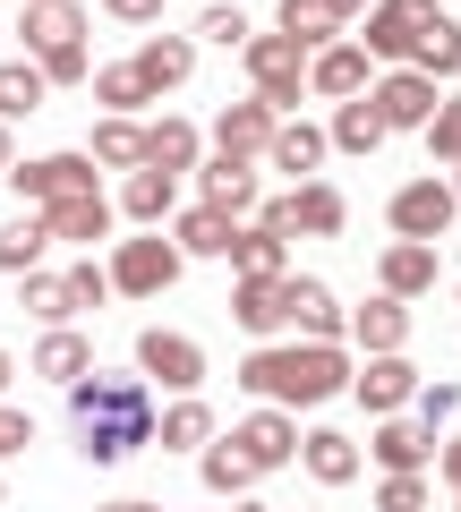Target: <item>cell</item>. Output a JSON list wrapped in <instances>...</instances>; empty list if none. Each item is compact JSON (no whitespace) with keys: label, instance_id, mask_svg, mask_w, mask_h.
Here are the masks:
<instances>
[{"label":"cell","instance_id":"6da1fadb","mask_svg":"<svg viewBox=\"0 0 461 512\" xmlns=\"http://www.w3.org/2000/svg\"><path fill=\"white\" fill-rule=\"evenodd\" d=\"M69 427L86 461H129L154 444V384L146 376H77L69 384Z\"/></svg>","mask_w":461,"mask_h":512},{"label":"cell","instance_id":"7a4b0ae2","mask_svg":"<svg viewBox=\"0 0 461 512\" xmlns=\"http://www.w3.org/2000/svg\"><path fill=\"white\" fill-rule=\"evenodd\" d=\"M240 384L257 393V402H274V410L299 419V410L351 393V350L342 342H257L240 359Z\"/></svg>","mask_w":461,"mask_h":512},{"label":"cell","instance_id":"3957f363","mask_svg":"<svg viewBox=\"0 0 461 512\" xmlns=\"http://www.w3.org/2000/svg\"><path fill=\"white\" fill-rule=\"evenodd\" d=\"M18 35H26V60L43 69V86H77L86 77V9L77 0H26Z\"/></svg>","mask_w":461,"mask_h":512},{"label":"cell","instance_id":"277c9868","mask_svg":"<svg viewBox=\"0 0 461 512\" xmlns=\"http://www.w3.org/2000/svg\"><path fill=\"white\" fill-rule=\"evenodd\" d=\"M248 222H265L274 239H299V231H308V239H333L342 222H351V197H342L333 180H299L291 197H257V214H248Z\"/></svg>","mask_w":461,"mask_h":512},{"label":"cell","instance_id":"5b68a950","mask_svg":"<svg viewBox=\"0 0 461 512\" xmlns=\"http://www.w3.org/2000/svg\"><path fill=\"white\" fill-rule=\"evenodd\" d=\"M240 60H248V86H257V103H274L282 120H291L299 94H308V52H299L291 35H248Z\"/></svg>","mask_w":461,"mask_h":512},{"label":"cell","instance_id":"8992f818","mask_svg":"<svg viewBox=\"0 0 461 512\" xmlns=\"http://www.w3.org/2000/svg\"><path fill=\"white\" fill-rule=\"evenodd\" d=\"M180 265L188 256L171 248V231H146V239H120V248H111V291H129V299H163L171 282H180Z\"/></svg>","mask_w":461,"mask_h":512},{"label":"cell","instance_id":"52a82bcc","mask_svg":"<svg viewBox=\"0 0 461 512\" xmlns=\"http://www.w3.org/2000/svg\"><path fill=\"white\" fill-rule=\"evenodd\" d=\"M0 180L26 197V214H43V205H60V197H94V154H35V163H9Z\"/></svg>","mask_w":461,"mask_h":512},{"label":"cell","instance_id":"ba28073f","mask_svg":"<svg viewBox=\"0 0 461 512\" xmlns=\"http://www.w3.org/2000/svg\"><path fill=\"white\" fill-rule=\"evenodd\" d=\"M453 214H461V197H453V180H402L393 188V205H385V222H393V239H427L436 248L444 231H453Z\"/></svg>","mask_w":461,"mask_h":512},{"label":"cell","instance_id":"9c48e42d","mask_svg":"<svg viewBox=\"0 0 461 512\" xmlns=\"http://www.w3.org/2000/svg\"><path fill=\"white\" fill-rule=\"evenodd\" d=\"M137 376L163 384V393H197V384H205V350L188 342V333L146 325V333H137Z\"/></svg>","mask_w":461,"mask_h":512},{"label":"cell","instance_id":"30bf717a","mask_svg":"<svg viewBox=\"0 0 461 512\" xmlns=\"http://www.w3.org/2000/svg\"><path fill=\"white\" fill-rule=\"evenodd\" d=\"M368 103H376V120H385V137H393V128H427V120H436L444 86H436V77H419V69H385L368 86Z\"/></svg>","mask_w":461,"mask_h":512},{"label":"cell","instance_id":"8fae6325","mask_svg":"<svg viewBox=\"0 0 461 512\" xmlns=\"http://www.w3.org/2000/svg\"><path fill=\"white\" fill-rule=\"evenodd\" d=\"M282 316H291V333H299V342H342V333H351L342 299H333L316 274H282Z\"/></svg>","mask_w":461,"mask_h":512},{"label":"cell","instance_id":"7c38bea8","mask_svg":"<svg viewBox=\"0 0 461 512\" xmlns=\"http://www.w3.org/2000/svg\"><path fill=\"white\" fill-rule=\"evenodd\" d=\"M231 444H240L248 470L265 478V470H282V461H299V419H291V410H274V402H257L240 427H231Z\"/></svg>","mask_w":461,"mask_h":512},{"label":"cell","instance_id":"4fadbf2b","mask_svg":"<svg viewBox=\"0 0 461 512\" xmlns=\"http://www.w3.org/2000/svg\"><path fill=\"white\" fill-rule=\"evenodd\" d=\"M359 9H368V0H282V35H291L299 52H325V43H342L359 26Z\"/></svg>","mask_w":461,"mask_h":512},{"label":"cell","instance_id":"5bb4252c","mask_svg":"<svg viewBox=\"0 0 461 512\" xmlns=\"http://www.w3.org/2000/svg\"><path fill=\"white\" fill-rule=\"evenodd\" d=\"M419 367L402 359V350H385V359H368V367H351V393L368 402V419H393V410H410V393H419Z\"/></svg>","mask_w":461,"mask_h":512},{"label":"cell","instance_id":"9a60e30c","mask_svg":"<svg viewBox=\"0 0 461 512\" xmlns=\"http://www.w3.org/2000/svg\"><path fill=\"white\" fill-rule=\"evenodd\" d=\"M376 86V60L359 52V43H325V52H308V94H325V103H351V94Z\"/></svg>","mask_w":461,"mask_h":512},{"label":"cell","instance_id":"2e32d148","mask_svg":"<svg viewBox=\"0 0 461 512\" xmlns=\"http://www.w3.org/2000/svg\"><path fill=\"white\" fill-rule=\"evenodd\" d=\"M274 128H282V111L274 103H222V120H214V154H240V163H257L265 146H274Z\"/></svg>","mask_w":461,"mask_h":512},{"label":"cell","instance_id":"e0dca14e","mask_svg":"<svg viewBox=\"0 0 461 512\" xmlns=\"http://www.w3.org/2000/svg\"><path fill=\"white\" fill-rule=\"evenodd\" d=\"M197 188H205V205L231 214V222L257 214V163H240V154H205V163H197Z\"/></svg>","mask_w":461,"mask_h":512},{"label":"cell","instance_id":"ac0fdd59","mask_svg":"<svg viewBox=\"0 0 461 512\" xmlns=\"http://www.w3.org/2000/svg\"><path fill=\"white\" fill-rule=\"evenodd\" d=\"M436 274H444V265H436L427 239H393V248L376 256V291H385V299H427V291H436Z\"/></svg>","mask_w":461,"mask_h":512},{"label":"cell","instance_id":"d6986e66","mask_svg":"<svg viewBox=\"0 0 461 512\" xmlns=\"http://www.w3.org/2000/svg\"><path fill=\"white\" fill-rule=\"evenodd\" d=\"M368 453H376V470H427V461H436V427L410 419V410H393V419H376Z\"/></svg>","mask_w":461,"mask_h":512},{"label":"cell","instance_id":"ffe728a7","mask_svg":"<svg viewBox=\"0 0 461 512\" xmlns=\"http://www.w3.org/2000/svg\"><path fill=\"white\" fill-rule=\"evenodd\" d=\"M120 214L146 222V231H163V222L180 214V180H171V171H154V163H137L129 180H120Z\"/></svg>","mask_w":461,"mask_h":512},{"label":"cell","instance_id":"44dd1931","mask_svg":"<svg viewBox=\"0 0 461 512\" xmlns=\"http://www.w3.org/2000/svg\"><path fill=\"white\" fill-rule=\"evenodd\" d=\"M129 69H137L146 94H171V86H188V69H197V43H188V35H146Z\"/></svg>","mask_w":461,"mask_h":512},{"label":"cell","instance_id":"7402d4cb","mask_svg":"<svg viewBox=\"0 0 461 512\" xmlns=\"http://www.w3.org/2000/svg\"><path fill=\"white\" fill-rule=\"evenodd\" d=\"M231 274L240 282H282L291 274V239H274L265 222H240L231 231Z\"/></svg>","mask_w":461,"mask_h":512},{"label":"cell","instance_id":"603a6c76","mask_svg":"<svg viewBox=\"0 0 461 512\" xmlns=\"http://www.w3.org/2000/svg\"><path fill=\"white\" fill-rule=\"evenodd\" d=\"M351 342L368 350V359L402 350V342H410V299H385V291H376L368 308H351Z\"/></svg>","mask_w":461,"mask_h":512},{"label":"cell","instance_id":"cb8c5ba5","mask_svg":"<svg viewBox=\"0 0 461 512\" xmlns=\"http://www.w3.org/2000/svg\"><path fill=\"white\" fill-rule=\"evenodd\" d=\"M299 461H308L316 487H351L359 478V444L342 436V427H308V436H299Z\"/></svg>","mask_w":461,"mask_h":512},{"label":"cell","instance_id":"d4e9b609","mask_svg":"<svg viewBox=\"0 0 461 512\" xmlns=\"http://www.w3.org/2000/svg\"><path fill=\"white\" fill-rule=\"evenodd\" d=\"M35 376H52L60 393H69L77 376H94V342H86L77 325H52V333L35 342Z\"/></svg>","mask_w":461,"mask_h":512},{"label":"cell","instance_id":"484cf974","mask_svg":"<svg viewBox=\"0 0 461 512\" xmlns=\"http://www.w3.org/2000/svg\"><path fill=\"white\" fill-rule=\"evenodd\" d=\"M154 444H163V453H205V444H214V410H205L197 393H180L171 410H154Z\"/></svg>","mask_w":461,"mask_h":512},{"label":"cell","instance_id":"4316f807","mask_svg":"<svg viewBox=\"0 0 461 512\" xmlns=\"http://www.w3.org/2000/svg\"><path fill=\"white\" fill-rule=\"evenodd\" d=\"M163 231H171V248H180V256H231V231H240V222L214 214V205H188V214H171Z\"/></svg>","mask_w":461,"mask_h":512},{"label":"cell","instance_id":"83f0119b","mask_svg":"<svg viewBox=\"0 0 461 512\" xmlns=\"http://www.w3.org/2000/svg\"><path fill=\"white\" fill-rule=\"evenodd\" d=\"M43 231H52V239H86V248H94V239H111V197L94 188V197H60V205H43Z\"/></svg>","mask_w":461,"mask_h":512},{"label":"cell","instance_id":"f1b7e54d","mask_svg":"<svg viewBox=\"0 0 461 512\" xmlns=\"http://www.w3.org/2000/svg\"><path fill=\"white\" fill-rule=\"evenodd\" d=\"M325 128H308V120H282L274 128V146H265V163L274 171H291V180H316V163H325Z\"/></svg>","mask_w":461,"mask_h":512},{"label":"cell","instance_id":"f546056e","mask_svg":"<svg viewBox=\"0 0 461 512\" xmlns=\"http://www.w3.org/2000/svg\"><path fill=\"white\" fill-rule=\"evenodd\" d=\"M146 163L180 180V171H197V163H205V137H197V128H188V120H171V111H163V120L146 128Z\"/></svg>","mask_w":461,"mask_h":512},{"label":"cell","instance_id":"4dcf8cb0","mask_svg":"<svg viewBox=\"0 0 461 512\" xmlns=\"http://www.w3.org/2000/svg\"><path fill=\"white\" fill-rule=\"evenodd\" d=\"M410 69H419V77H436V86H444V77H461V26L444 18V9L419 26V43H410Z\"/></svg>","mask_w":461,"mask_h":512},{"label":"cell","instance_id":"1f68e13d","mask_svg":"<svg viewBox=\"0 0 461 512\" xmlns=\"http://www.w3.org/2000/svg\"><path fill=\"white\" fill-rule=\"evenodd\" d=\"M231 316H240V333H257V342H274L291 316H282V282H231Z\"/></svg>","mask_w":461,"mask_h":512},{"label":"cell","instance_id":"d6a6232c","mask_svg":"<svg viewBox=\"0 0 461 512\" xmlns=\"http://www.w3.org/2000/svg\"><path fill=\"white\" fill-rule=\"evenodd\" d=\"M325 146H342V154H376V146H385V120H376V103H368V94L333 103V128H325Z\"/></svg>","mask_w":461,"mask_h":512},{"label":"cell","instance_id":"836d02e7","mask_svg":"<svg viewBox=\"0 0 461 512\" xmlns=\"http://www.w3.org/2000/svg\"><path fill=\"white\" fill-rule=\"evenodd\" d=\"M94 171H137V163H146V128H137V120H94Z\"/></svg>","mask_w":461,"mask_h":512},{"label":"cell","instance_id":"e575fe53","mask_svg":"<svg viewBox=\"0 0 461 512\" xmlns=\"http://www.w3.org/2000/svg\"><path fill=\"white\" fill-rule=\"evenodd\" d=\"M197 470H205V487H214V495H231V504H240V495L257 487V470H248V453H240L231 436H214V444H205V453H197Z\"/></svg>","mask_w":461,"mask_h":512},{"label":"cell","instance_id":"d590c367","mask_svg":"<svg viewBox=\"0 0 461 512\" xmlns=\"http://www.w3.org/2000/svg\"><path fill=\"white\" fill-rule=\"evenodd\" d=\"M94 103H103V120H137V111H146L154 94L137 86V69H129V60H111V69H94Z\"/></svg>","mask_w":461,"mask_h":512},{"label":"cell","instance_id":"8d00e7d4","mask_svg":"<svg viewBox=\"0 0 461 512\" xmlns=\"http://www.w3.org/2000/svg\"><path fill=\"white\" fill-rule=\"evenodd\" d=\"M18 282H26V291H18V308L35 316L43 333H52V325H69V316H77V308H69V282H60V274H43V265H35V274H18Z\"/></svg>","mask_w":461,"mask_h":512},{"label":"cell","instance_id":"74e56055","mask_svg":"<svg viewBox=\"0 0 461 512\" xmlns=\"http://www.w3.org/2000/svg\"><path fill=\"white\" fill-rule=\"evenodd\" d=\"M43 248H52V231H43V214H18L9 231H0V274H35Z\"/></svg>","mask_w":461,"mask_h":512},{"label":"cell","instance_id":"f35d334b","mask_svg":"<svg viewBox=\"0 0 461 512\" xmlns=\"http://www.w3.org/2000/svg\"><path fill=\"white\" fill-rule=\"evenodd\" d=\"M43 69L35 60H0V120H26V111H43Z\"/></svg>","mask_w":461,"mask_h":512},{"label":"cell","instance_id":"ab89813d","mask_svg":"<svg viewBox=\"0 0 461 512\" xmlns=\"http://www.w3.org/2000/svg\"><path fill=\"white\" fill-rule=\"evenodd\" d=\"M419 137H427V154H436L444 171H461V94H444V103H436V120H427Z\"/></svg>","mask_w":461,"mask_h":512},{"label":"cell","instance_id":"60d3db41","mask_svg":"<svg viewBox=\"0 0 461 512\" xmlns=\"http://www.w3.org/2000/svg\"><path fill=\"white\" fill-rule=\"evenodd\" d=\"M376 512H427V470H385Z\"/></svg>","mask_w":461,"mask_h":512},{"label":"cell","instance_id":"b9f144b4","mask_svg":"<svg viewBox=\"0 0 461 512\" xmlns=\"http://www.w3.org/2000/svg\"><path fill=\"white\" fill-rule=\"evenodd\" d=\"M60 282H69V308H103V299H111V274L94 265V256H86V265H69Z\"/></svg>","mask_w":461,"mask_h":512},{"label":"cell","instance_id":"7bdbcfd3","mask_svg":"<svg viewBox=\"0 0 461 512\" xmlns=\"http://www.w3.org/2000/svg\"><path fill=\"white\" fill-rule=\"evenodd\" d=\"M453 410H461V376H453V384H419V393H410V419H427V427L453 419Z\"/></svg>","mask_w":461,"mask_h":512},{"label":"cell","instance_id":"ee69618b","mask_svg":"<svg viewBox=\"0 0 461 512\" xmlns=\"http://www.w3.org/2000/svg\"><path fill=\"white\" fill-rule=\"evenodd\" d=\"M197 35H205V43H222V52H240V43H248V18H240V9H205Z\"/></svg>","mask_w":461,"mask_h":512},{"label":"cell","instance_id":"f6af8a7d","mask_svg":"<svg viewBox=\"0 0 461 512\" xmlns=\"http://www.w3.org/2000/svg\"><path fill=\"white\" fill-rule=\"evenodd\" d=\"M26 444H35V419L0 402V461H9V453H26Z\"/></svg>","mask_w":461,"mask_h":512},{"label":"cell","instance_id":"bcb514c9","mask_svg":"<svg viewBox=\"0 0 461 512\" xmlns=\"http://www.w3.org/2000/svg\"><path fill=\"white\" fill-rule=\"evenodd\" d=\"M120 26H163V0H103Z\"/></svg>","mask_w":461,"mask_h":512},{"label":"cell","instance_id":"7dc6e473","mask_svg":"<svg viewBox=\"0 0 461 512\" xmlns=\"http://www.w3.org/2000/svg\"><path fill=\"white\" fill-rule=\"evenodd\" d=\"M436 470H444V487L461 495V436H453V444H444V453H436Z\"/></svg>","mask_w":461,"mask_h":512},{"label":"cell","instance_id":"c3c4849f","mask_svg":"<svg viewBox=\"0 0 461 512\" xmlns=\"http://www.w3.org/2000/svg\"><path fill=\"white\" fill-rule=\"evenodd\" d=\"M103 512H163V504H146V495H120V504H103Z\"/></svg>","mask_w":461,"mask_h":512},{"label":"cell","instance_id":"681fc988","mask_svg":"<svg viewBox=\"0 0 461 512\" xmlns=\"http://www.w3.org/2000/svg\"><path fill=\"white\" fill-rule=\"evenodd\" d=\"M9 163H18V154H9V120H0V171H9Z\"/></svg>","mask_w":461,"mask_h":512},{"label":"cell","instance_id":"f907efd6","mask_svg":"<svg viewBox=\"0 0 461 512\" xmlns=\"http://www.w3.org/2000/svg\"><path fill=\"white\" fill-rule=\"evenodd\" d=\"M9 376H18V359H9V350H0V393H9Z\"/></svg>","mask_w":461,"mask_h":512},{"label":"cell","instance_id":"816d5d0a","mask_svg":"<svg viewBox=\"0 0 461 512\" xmlns=\"http://www.w3.org/2000/svg\"><path fill=\"white\" fill-rule=\"evenodd\" d=\"M231 512H265V504H248V495H240V504H231Z\"/></svg>","mask_w":461,"mask_h":512},{"label":"cell","instance_id":"f5cc1de1","mask_svg":"<svg viewBox=\"0 0 461 512\" xmlns=\"http://www.w3.org/2000/svg\"><path fill=\"white\" fill-rule=\"evenodd\" d=\"M453 197H461V171H453Z\"/></svg>","mask_w":461,"mask_h":512},{"label":"cell","instance_id":"db71d44e","mask_svg":"<svg viewBox=\"0 0 461 512\" xmlns=\"http://www.w3.org/2000/svg\"><path fill=\"white\" fill-rule=\"evenodd\" d=\"M0 35H9V26H0Z\"/></svg>","mask_w":461,"mask_h":512},{"label":"cell","instance_id":"11a10c76","mask_svg":"<svg viewBox=\"0 0 461 512\" xmlns=\"http://www.w3.org/2000/svg\"><path fill=\"white\" fill-rule=\"evenodd\" d=\"M0 504H9V495H0Z\"/></svg>","mask_w":461,"mask_h":512}]
</instances>
